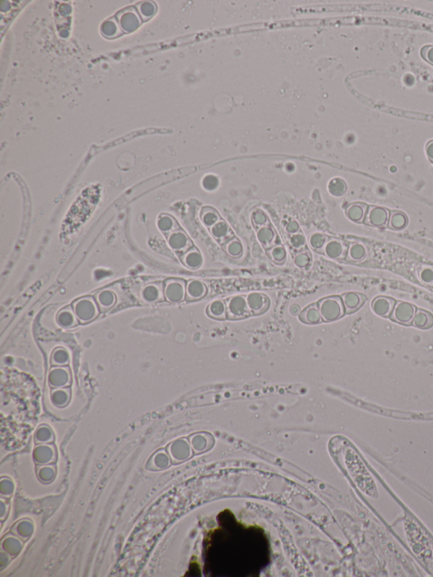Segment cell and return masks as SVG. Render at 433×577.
I'll use <instances>...</instances> for the list:
<instances>
[{"instance_id":"cell-6","label":"cell","mask_w":433,"mask_h":577,"mask_svg":"<svg viewBox=\"0 0 433 577\" xmlns=\"http://www.w3.org/2000/svg\"><path fill=\"white\" fill-rule=\"evenodd\" d=\"M390 211L385 207L370 206L364 223L368 226L384 228L389 220Z\"/></svg>"},{"instance_id":"cell-9","label":"cell","mask_w":433,"mask_h":577,"mask_svg":"<svg viewBox=\"0 0 433 577\" xmlns=\"http://www.w3.org/2000/svg\"><path fill=\"white\" fill-rule=\"evenodd\" d=\"M416 312L417 311L415 305L408 302L400 301L395 305V309L391 314V318L402 324H410Z\"/></svg>"},{"instance_id":"cell-33","label":"cell","mask_w":433,"mask_h":577,"mask_svg":"<svg viewBox=\"0 0 433 577\" xmlns=\"http://www.w3.org/2000/svg\"><path fill=\"white\" fill-rule=\"evenodd\" d=\"M251 221L255 228L267 226L269 224V219L267 214L262 209H255L251 214Z\"/></svg>"},{"instance_id":"cell-19","label":"cell","mask_w":433,"mask_h":577,"mask_svg":"<svg viewBox=\"0 0 433 577\" xmlns=\"http://www.w3.org/2000/svg\"><path fill=\"white\" fill-rule=\"evenodd\" d=\"M368 205L362 202H355L346 207L345 214L351 221L356 223H364L368 211Z\"/></svg>"},{"instance_id":"cell-30","label":"cell","mask_w":433,"mask_h":577,"mask_svg":"<svg viewBox=\"0 0 433 577\" xmlns=\"http://www.w3.org/2000/svg\"><path fill=\"white\" fill-rule=\"evenodd\" d=\"M270 259L277 264H283L286 261L287 253L285 248L282 245H275L267 251Z\"/></svg>"},{"instance_id":"cell-13","label":"cell","mask_w":433,"mask_h":577,"mask_svg":"<svg viewBox=\"0 0 433 577\" xmlns=\"http://www.w3.org/2000/svg\"><path fill=\"white\" fill-rule=\"evenodd\" d=\"M395 305H396V301L395 299L386 296H379L374 299V301L371 303V308L377 315L381 317H389L395 309Z\"/></svg>"},{"instance_id":"cell-27","label":"cell","mask_w":433,"mask_h":577,"mask_svg":"<svg viewBox=\"0 0 433 577\" xmlns=\"http://www.w3.org/2000/svg\"><path fill=\"white\" fill-rule=\"evenodd\" d=\"M412 323L420 329H429L433 325V316L427 311L419 309L415 313Z\"/></svg>"},{"instance_id":"cell-1","label":"cell","mask_w":433,"mask_h":577,"mask_svg":"<svg viewBox=\"0 0 433 577\" xmlns=\"http://www.w3.org/2000/svg\"><path fill=\"white\" fill-rule=\"evenodd\" d=\"M73 310L82 324H86L96 319L100 314V309L92 296H84L75 300L72 303Z\"/></svg>"},{"instance_id":"cell-31","label":"cell","mask_w":433,"mask_h":577,"mask_svg":"<svg viewBox=\"0 0 433 577\" xmlns=\"http://www.w3.org/2000/svg\"><path fill=\"white\" fill-rule=\"evenodd\" d=\"M327 240V237L325 236L324 234L315 232V233H312L309 236L308 244L313 250L317 251L319 253L323 249Z\"/></svg>"},{"instance_id":"cell-10","label":"cell","mask_w":433,"mask_h":577,"mask_svg":"<svg viewBox=\"0 0 433 577\" xmlns=\"http://www.w3.org/2000/svg\"><path fill=\"white\" fill-rule=\"evenodd\" d=\"M246 300L250 314L252 315L263 314L269 308V298L264 294L259 292L250 293L246 296Z\"/></svg>"},{"instance_id":"cell-40","label":"cell","mask_w":433,"mask_h":577,"mask_svg":"<svg viewBox=\"0 0 433 577\" xmlns=\"http://www.w3.org/2000/svg\"><path fill=\"white\" fill-rule=\"evenodd\" d=\"M285 229L287 232L289 234H294L296 232H299L300 230V226H299L298 223L294 221V220H290V221L287 223L285 225Z\"/></svg>"},{"instance_id":"cell-34","label":"cell","mask_w":433,"mask_h":577,"mask_svg":"<svg viewBox=\"0 0 433 577\" xmlns=\"http://www.w3.org/2000/svg\"><path fill=\"white\" fill-rule=\"evenodd\" d=\"M346 184L340 178L333 179L330 181L329 185H328V190H329L330 193L335 197L344 195L346 191Z\"/></svg>"},{"instance_id":"cell-2","label":"cell","mask_w":433,"mask_h":577,"mask_svg":"<svg viewBox=\"0 0 433 577\" xmlns=\"http://www.w3.org/2000/svg\"><path fill=\"white\" fill-rule=\"evenodd\" d=\"M321 315L325 322L340 319L345 314L344 303L340 296H328L318 302Z\"/></svg>"},{"instance_id":"cell-7","label":"cell","mask_w":433,"mask_h":577,"mask_svg":"<svg viewBox=\"0 0 433 577\" xmlns=\"http://www.w3.org/2000/svg\"><path fill=\"white\" fill-rule=\"evenodd\" d=\"M141 298L146 304H156L164 301V284L153 282L146 284L141 291Z\"/></svg>"},{"instance_id":"cell-4","label":"cell","mask_w":433,"mask_h":577,"mask_svg":"<svg viewBox=\"0 0 433 577\" xmlns=\"http://www.w3.org/2000/svg\"><path fill=\"white\" fill-rule=\"evenodd\" d=\"M164 295L165 299L170 303H179L184 301L186 296V283L181 279H169L165 280Z\"/></svg>"},{"instance_id":"cell-14","label":"cell","mask_w":433,"mask_h":577,"mask_svg":"<svg viewBox=\"0 0 433 577\" xmlns=\"http://www.w3.org/2000/svg\"><path fill=\"white\" fill-rule=\"evenodd\" d=\"M56 321L60 327L68 330L72 329L79 324L77 317L73 310L72 305L62 308L56 317Z\"/></svg>"},{"instance_id":"cell-21","label":"cell","mask_w":433,"mask_h":577,"mask_svg":"<svg viewBox=\"0 0 433 577\" xmlns=\"http://www.w3.org/2000/svg\"><path fill=\"white\" fill-rule=\"evenodd\" d=\"M257 237H258V241H260L261 244L267 250L276 245L275 241H276V239H278L276 232L273 230L272 227L268 226V225L258 228V232H257Z\"/></svg>"},{"instance_id":"cell-5","label":"cell","mask_w":433,"mask_h":577,"mask_svg":"<svg viewBox=\"0 0 433 577\" xmlns=\"http://www.w3.org/2000/svg\"><path fill=\"white\" fill-rule=\"evenodd\" d=\"M348 245L341 239H327L323 249L319 253H323L331 259L341 260L346 258Z\"/></svg>"},{"instance_id":"cell-18","label":"cell","mask_w":433,"mask_h":577,"mask_svg":"<svg viewBox=\"0 0 433 577\" xmlns=\"http://www.w3.org/2000/svg\"><path fill=\"white\" fill-rule=\"evenodd\" d=\"M181 259V262L186 267L192 270L200 268L202 267V263H203L202 253L195 246H192L190 250H188L186 253L182 254Z\"/></svg>"},{"instance_id":"cell-38","label":"cell","mask_w":433,"mask_h":577,"mask_svg":"<svg viewBox=\"0 0 433 577\" xmlns=\"http://www.w3.org/2000/svg\"><path fill=\"white\" fill-rule=\"evenodd\" d=\"M202 184H203V186L206 190H212L216 189V186L219 185V181L215 176H208L205 177Z\"/></svg>"},{"instance_id":"cell-24","label":"cell","mask_w":433,"mask_h":577,"mask_svg":"<svg viewBox=\"0 0 433 577\" xmlns=\"http://www.w3.org/2000/svg\"><path fill=\"white\" fill-rule=\"evenodd\" d=\"M408 223H409V219L404 213L401 211L390 212L389 220L387 224V227L390 229L402 230L406 228Z\"/></svg>"},{"instance_id":"cell-26","label":"cell","mask_w":433,"mask_h":577,"mask_svg":"<svg viewBox=\"0 0 433 577\" xmlns=\"http://www.w3.org/2000/svg\"><path fill=\"white\" fill-rule=\"evenodd\" d=\"M201 220L206 226L212 228L215 224L221 221L222 218L214 208L211 207H202L200 213Z\"/></svg>"},{"instance_id":"cell-20","label":"cell","mask_w":433,"mask_h":577,"mask_svg":"<svg viewBox=\"0 0 433 577\" xmlns=\"http://www.w3.org/2000/svg\"><path fill=\"white\" fill-rule=\"evenodd\" d=\"M300 320L306 324H318L323 321L318 303H313L306 306L301 314Z\"/></svg>"},{"instance_id":"cell-12","label":"cell","mask_w":433,"mask_h":577,"mask_svg":"<svg viewBox=\"0 0 433 577\" xmlns=\"http://www.w3.org/2000/svg\"><path fill=\"white\" fill-rule=\"evenodd\" d=\"M207 285L203 282L198 279H191L186 284V300L188 301H199L207 296Z\"/></svg>"},{"instance_id":"cell-22","label":"cell","mask_w":433,"mask_h":577,"mask_svg":"<svg viewBox=\"0 0 433 577\" xmlns=\"http://www.w3.org/2000/svg\"><path fill=\"white\" fill-rule=\"evenodd\" d=\"M207 314L216 320H224L227 318L226 302L224 300H215L207 305Z\"/></svg>"},{"instance_id":"cell-3","label":"cell","mask_w":433,"mask_h":577,"mask_svg":"<svg viewBox=\"0 0 433 577\" xmlns=\"http://www.w3.org/2000/svg\"><path fill=\"white\" fill-rule=\"evenodd\" d=\"M225 302L227 306V318L229 319H243L250 315L246 296L242 295L231 296Z\"/></svg>"},{"instance_id":"cell-23","label":"cell","mask_w":433,"mask_h":577,"mask_svg":"<svg viewBox=\"0 0 433 577\" xmlns=\"http://www.w3.org/2000/svg\"><path fill=\"white\" fill-rule=\"evenodd\" d=\"M367 256V249L363 244L355 242L350 244L348 247L346 259L349 262H361L366 259Z\"/></svg>"},{"instance_id":"cell-17","label":"cell","mask_w":433,"mask_h":577,"mask_svg":"<svg viewBox=\"0 0 433 577\" xmlns=\"http://www.w3.org/2000/svg\"><path fill=\"white\" fill-rule=\"evenodd\" d=\"M210 231L215 241L221 245H224L233 238V232L231 228L223 219L215 224L214 226L210 228Z\"/></svg>"},{"instance_id":"cell-25","label":"cell","mask_w":433,"mask_h":577,"mask_svg":"<svg viewBox=\"0 0 433 577\" xmlns=\"http://www.w3.org/2000/svg\"><path fill=\"white\" fill-rule=\"evenodd\" d=\"M158 227L159 230L168 235H170L174 231L180 229V226L176 219L169 214H162L161 216L159 217L158 220Z\"/></svg>"},{"instance_id":"cell-16","label":"cell","mask_w":433,"mask_h":577,"mask_svg":"<svg viewBox=\"0 0 433 577\" xmlns=\"http://www.w3.org/2000/svg\"><path fill=\"white\" fill-rule=\"evenodd\" d=\"M341 298L345 313H352L362 306L366 301V296L357 292H347L342 296Z\"/></svg>"},{"instance_id":"cell-11","label":"cell","mask_w":433,"mask_h":577,"mask_svg":"<svg viewBox=\"0 0 433 577\" xmlns=\"http://www.w3.org/2000/svg\"><path fill=\"white\" fill-rule=\"evenodd\" d=\"M168 242L169 246L174 252L182 254L186 253L193 246L192 242L187 236V234L181 228L169 235Z\"/></svg>"},{"instance_id":"cell-29","label":"cell","mask_w":433,"mask_h":577,"mask_svg":"<svg viewBox=\"0 0 433 577\" xmlns=\"http://www.w3.org/2000/svg\"><path fill=\"white\" fill-rule=\"evenodd\" d=\"M225 253L233 258H241L243 254V246L238 239L233 237L223 245Z\"/></svg>"},{"instance_id":"cell-15","label":"cell","mask_w":433,"mask_h":577,"mask_svg":"<svg viewBox=\"0 0 433 577\" xmlns=\"http://www.w3.org/2000/svg\"><path fill=\"white\" fill-rule=\"evenodd\" d=\"M95 300L99 305L100 312L107 313L115 305L117 297L113 291L104 288L95 295Z\"/></svg>"},{"instance_id":"cell-8","label":"cell","mask_w":433,"mask_h":577,"mask_svg":"<svg viewBox=\"0 0 433 577\" xmlns=\"http://www.w3.org/2000/svg\"><path fill=\"white\" fill-rule=\"evenodd\" d=\"M48 380L53 387H64L71 382V373L68 366L53 367L48 373Z\"/></svg>"},{"instance_id":"cell-32","label":"cell","mask_w":433,"mask_h":577,"mask_svg":"<svg viewBox=\"0 0 433 577\" xmlns=\"http://www.w3.org/2000/svg\"><path fill=\"white\" fill-rule=\"evenodd\" d=\"M289 243L294 250L300 252L305 249L307 241L303 234L299 231L296 233L291 234V236H289Z\"/></svg>"},{"instance_id":"cell-36","label":"cell","mask_w":433,"mask_h":577,"mask_svg":"<svg viewBox=\"0 0 433 577\" xmlns=\"http://www.w3.org/2000/svg\"><path fill=\"white\" fill-rule=\"evenodd\" d=\"M54 403L57 405L65 404L69 399V391L65 390H56L53 394Z\"/></svg>"},{"instance_id":"cell-41","label":"cell","mask_w":433,"mask_h":577,"mask_svg":"<svg viewBox=\"0 0 433 577\" xmlns=\"http://www.w3.org/2000/svg\"><path fill=\"white\" fill-rule=\"evenodd\" d=\"M426 153L428 157L429 160L433 163V140L426 144Z\"/></svg>"},{"instance_id":"cell-35","label":"cell","mask_w":433,"mask_h":577,"mask_svg":"<svg viewBox=\"0 0 433 577\" xmlns=\"http://www.w3.org/2000/svg\"><path fill=\"white\" fill-rule=\"evenodd\" d=\"M310 261H311V255L309 251L302 250L297 252L294 257V262L296 266L301 268L307 267L310 264Z\"/></svg>"},{"instance_id":"cell-28","label":"cell","mask_w":433,"mask_h":577,"mask_svg":"<svg viewBox=\"0 0 433 577\" xmlns=\"http://www.w3.org/2000/svg\"><path fill=\"white\" fill-rule=\"evenodd\" d=\"M70 354L67 350L58 347L51 354L50 363L53 367H65L70 363Z\"/></svg>"},{"instance_id":"cell-39","label":"cell","mask_w":433,"mask_h":577,"mask_svg":"<svg viewBox=\"0 0 433 577\" xmlns=\"http://www.w3.org/2000/svg\"><path fill=\"white\" fill-rule=\"evenodd\" d=\"M421 279L426 284H431L433 282V270L425 268L421 272Z\"/></svg>"},{"instance_id":"cell-37","label":"cell","mask_w":433,"mask_h":577,"mask_svg":"<svg viewBox=\"0 0 433 577\" xmlns=\"http://www.w3.org/2000/svg\"><path fill=\"white\" fill-rule=\"evenodd\" d=\"M421 55L424 61L433 65V46L426 45L421 48Z\"/></svg>"}]
</instances>
